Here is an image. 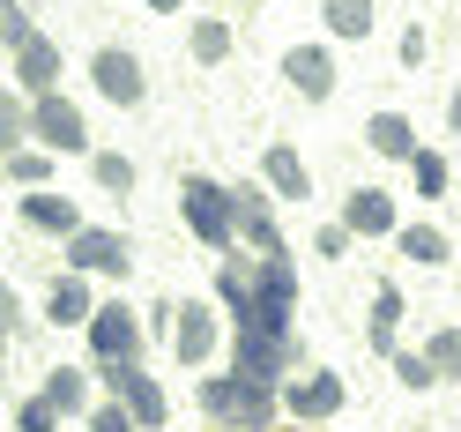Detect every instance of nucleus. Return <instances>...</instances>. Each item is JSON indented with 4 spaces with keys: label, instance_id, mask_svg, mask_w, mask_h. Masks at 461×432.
I'll list each match as a JSON object with an SVG mask.
<instances>
[{
    "label": "nucleus",
    "instance_id": "obj_1",
    "mask_svg": "<svg viewBox=\"0 0 461 432\" xmlns=\"http://www.w3.org/2000/svg\"><path fill=\"white\" fill-rule=\"evenodd\" d=\"M201 402H209V418H216V425H246V432H261V425H268V388H261V381H246V372H230V381H209V388H201Z\"/></svg>",
    "mask_w": 461,
    "mask_h": 432
},
{
    "label": "nucleus",
    "instance_id": "obj_2",
    "mask_svg": "<svg viewBox=\"0 0 461 432\" xmlns=\"http://www.w3.org/2000/svg\"><path fill=\"white\" fill-rule=\"evenodd\" d=\"M186 224L209 246H230V232H239V194H223L209 179H186Z\"/></svg>",
    "mask_w": 461,
    "mask_h": 432
},
{
    "label": "nucleus",
    "instance_id": "obj_3",
    "mask_svg": "<svg viewBox=\"0 0 461 432\" xmlns=\"http://www.w3.org/2000/svg\"><path fill=\"white\" fill-rule=\"evenodd\" d=\"M90 343H97V358H104V365H134L141 328H134V313H127V306H97V313H90Z\"/></svg>",
    "mask_w": 461,
    "mask_h": 432
},
{
    "label": "nucleus",
    "instance_id": "obj_4",
    "mask_svg": "<svg viewBox=\"0 0 461 432\" xmlns=\"http://www.w3.org/2000/svg\"><path fill=\"white\" fill-rule=\"evenodd\" d=\"M31 134L45 142V150H90V134H82V112L60 105V97H38V105H31Z\"/></svg>",
    "mask_w": 461,
    "mask_h": 432
},
{
    "label": "nucleus",
    "instance_id": "obj_5",
    "mask_svg": "<svg viewBox=\"0 0 461 432\" xmlns=\"http://www.w3.org/2000/svg\"><path fill=\"white\" fill-rule=\"evenodd\" d=\"M90 75H97V90L112 97V105H141V60H134V52H97V60H90Z\"/></svg>",
    "mask_w": 461,
    "mask_h": 432
},
{
    "label": "nucleus",
    "instance_id": "obj_6",
    "mask_svg": "<svg viewBox=\"0 0 461 432\" xmlns=\"http://www.w3.org/2000/svg\"><path fill=\"white\" fill-rule=\"evenodd\" d=\"M68 262H75V269L127 276V239H120V232H75V239H68Z\"/></svg>",
    "mask_w": 461,
    "mask_h": 432
},
{
    "label": "nucleus",
    "instance_id": "obj_7",
    "mask_svg": "<svg viewBox=\"0 0 461 432\" xmlns=\"http://www.w3.org/2000/svg\"><path fill=\"white\" fill-rule=\"evenodd\" d=\"M52 75H60V45H52V38H31V45H15V90L45 97V90H52Z\"/></svg>",
    "mask_w": 461,
    "mask_h": 432
},
{
    "label": "nucleus",
    "instance_id": "obj_8",
    "mask_svg": "<svg viewBox=\"0 0 461 432\" xmlns=\"http://www.w3.org/2000/svg\"><path fill=\"white\" fill-rule=\"evenodd\" d=\"M104 388H112V395H127L141 425H157V418H164V395L149 388V372H141V365H104Z\"/></svg>",
    "mask_w": 461,
    "mask_h": 432
},
{
    "label": "nucleus",
    "instance_id": "obj_9",
    "mask_svg": "<svg viewBox=\"0 0 461 432\" xmlns=\"http://www.w3.org/2000/svg\"><path fill=\"white\" fill-rule=\"evenodd\" d=\"M209 343H216V321H209V306H179V328H171V351H179L186 365L209 358Z\"/></svg>",
    "mask_w": 461,
    "mask_h": 432
},
{
    "label": "nucleus",
    "instance_id": "obj_10",
    "mask_svg": "<svg viewBox=\"0 0 461 432\" xmlns=\"http://www.w3.org/2000/svg\"><path fill=\"white\" fill-rule=\"evenodd\" d=\"M283 75H291L305 97H328V90H335V68H328V52H312V45H298L291 60H283Z\"/></svg>",
    "mask_w": 461,
    "mask_h": 432
},
{
    "label": "nucleus",
    "instance_id": "obj_11",
    "mask_svg": "<svg viewBox=\"0 0 461 432\" xmlns=\"http://www.w3.org/2000/svg\"><path fill=\"white\" fill-rule=\"evenodd\" d=\"M23 224H38V232H68V239L82 232V216L68 209L60 194H31V201H23Z\"/></svg>",
    "mask_w": 461,
    "mask_h": 432
},
{
    "label": "nucleus",
    "instance_id": "obj_12",
    "mask_svg": "<svg viewBox=\"0 0 461 432\" xmlns=\"http://www.w3.org/2000/svg\"><path fill=\"white\" fill-rule=\"evenodd\" d=\"M335 402H342V381H335V372H312L305 388H291V410H298V418H328Z\"/></svg>",
    "mask_w": 461,
    "mask_h": 432
},
{
    "label": "nucleus",
    "instance_id": "obj_13",
    "mask_svg": "<svg viewBox=\"0 0 461 432\" xmlns=\"http://www.w3.org/2000/svg\"><path fill=\"white\" fill-rule=\"evenodd\" d=\"M365 134H372V150H380V157H417V134H410V120H402V112H380Z\"/></svg>",
    "mask_w": 461,
    "mask_h": 432
},
{
    "label": "nucleus",
    "instance_id": "obj_14",
    "mask_svg": "<svg viewBox=\"0 0 461 432\" xmlns=\"http://www.w3.org/2000/svg\"><path fill=\"white\" fill-rule=\"evenodd\" d=\"M350 232H394V209H387L380 187H357L350 194Z\"/></svg>",
    "mask_w": 461,
    "mask_h": 432
},
{
    "label": "nucleus",
    "instance_id": "obj_15",
    "mask_svg": "<svg viewBox=\"0 0 461 432\" xmlns=\"http://www.w3.org/2000/svg\"><path fill=\"white\" fill-rule=\"evenodd\" d=\"M268 179H276L283 201H305V194H312V171H305L291 150H268Z\"/></svg>",
    "mask_w": 461,
    "mask_h": 432
},
{
    "label": "nucleus",
    "instance_id": "obj_16",
    "mask_svg": "<svg viewBox=\"0 0 461 432\" xmlns=\"http://www.w3.org/2000/svg\"><path fill=\"white\" fill-rule=\"evenodd\" d=\"M45 402H52L60 418H75L82 402H90V395H82V372H75V365H52V372H45Z\"/></svg>",
    "mask_w": 461,
    "mask_h": 432
},
{
    "label": "nucleus",
    "instance_id": "obj_17",
    "mask_svg": "<svg viewBox=\"0 0 461 432\" xmlns=\"http://www.w3.org/2000/svg\"><path fill=\"white\" fill-rule=\"evenodd\" d=\"M321 15H328L335 38H365V31H372V0H328Z\"/></svg>",
    "mask_w": 461,
    "mask_h": 432
},
{
    "label": "nucleus",
    "instance_id": "obj_18",
    "mask_svg": "<svg viewBox=\"0 0 461 432\" xmlns=\"http://www.w3.org/2000/svg\"><path fill=\"white\" fill-rule=\"evenodd\" d=\"M394 239H402V253H410V262H439V253H447V239L431 232V224H402Z\"/></svg>",
    "mask_w": 461,
    "mask_h": 432
},
{
    "label": "nucleus",
    "instance_id": "obj_19",
    "mask_svg": "<svg viewBox=\"0 0 461 432\" xmlns=\"http://www.w3.org/2000/svg\"><path fill=\"white\" fill-rule=\"evenodd\" d=\"M45 313H52V321H82V313H90V291H82L75 276H68V283H52V299H45Z\"/></svg>",
    "mask_w": 461,
    "mask_h": 432
},
{
    "label": "nucleus",
    "instance_id": "obj_20",
    "mask_svg": "<svg viewBox=\"0 0 461 432\" xmlns=\"http://www.w3.org/2000/svg\"><path fill=\"white\" fill-rule=\"evenodd\" d=\"M394 321H402V299L380 291V306H372V343H380V351H394Z\"/></svg>",
    "mask_w": 461,
    "mask_h": 432
},
{
    "label": "nucleus",
    "instance_id": "obj_21",
    "mask_svg": "<svg viewBox=\"0 0 461 432\" xmlns=\"http://www.w3.org/2000/svg\"><path fill=\"white\" fill-rule=\"evenodd\" d=\"M394 372H402L410 388H431V381H439V365H431V358H417V351H402V358H394Z\"/></svg>",
    "mask_w": 461,
    "mask_h": 432
},
{
    "label": "nucleus",
    "instance_id": "obj_22",
    "mask_svg": "<svg viewBox=\"0 0 461 432\" xmlns=\"http://www.w3.org/2000/svg\"><path fill=\"white\" fill-rule=\"evenodd\" d=\"M97 179H104L112 194H127V187H134V164H127V157H97Z\"/></svg>",
    "mask_w": 461,
    "mask_h": 432
},
{
    "label": "nucleus",
    "instance_id": "obj_23",
    "mask_svg": "<svg viewBox=\"0 0 461 432\" xmlns=\"http://www.w3.org/2000/svg\"><path fill=\"white\" fill-rule=\"evenodd\" d=\"M431 365H439V372H461V328H447L439 343H431Z\"/></svg>",
    "mask_w": 461,
    "mask_h": 432
},
{
    "label": "nucleus",
    "instance_id": "obj_24",
    "mask_svg": "<svg viewBox=\"0 0 461 432\" xmlns=\"http://www.w3.org/2000/svg\"><path fill=\"white\" fill-rule=\"evenodd\" d=\"M52 418H60V410L38 395V402H23V418H15V425H23V432H52Z\"/></svg>",
    "mask_w": 461,
    "mask_h": 432
},
{
    "label": "nucleus",
    "instance_id": "obj_25",
    "mask_svg": "<svg viewBox=\"0 0 461 432\" xmlns=\"http://www.w3.org/2000/svg\"><path fill=\"white\" fill-rule=\"evenodd\" d=\"M223 45H230V38H223V23H201V31H194V52H201V60H216Z\"/></svg>",
    "mask_w": 461,
    "mask_h": 432
},
{
    "label": "nucleus",
    "instance_id": "obj_26",
    "mask_svg": "<svg viewBox=\"0 0 461 432\" xmlns=\"http://www.w3.org/2000/svg\"><path fill=\"white\" fill-rule=\"evenodd\" d=\"M410 164H417V187H424V194L447 187V164H439V157H410Z\"/></svg>",
    "mask_w": 461,
    "mask_h": 432
},
{
    "label": "nucleus",
    "instance_id": "obj_27",
    "mask_svg": "<svg viewBox=\"0 0 461 432\" xmlns=\"http://www.w3.org/2000/svg\"><path fill=\"white\" fill-rule=\"evenodd\" d=\"M90 432H134V425H127L120 410H90Z\"/></svg>",
    "mask_w": 461,
    "mask_h": 432
},
{
    "label": "nucleus",
    "instance_id": "obj_28",
    "mask_svg": "<svg viewBox=\"0 0 461 432\" xmlns=\"http://www.w3.org/2000/svg\"><path fill=\"white\" fill-rule=\"evenodd\" d=\"M454 127H461V97H454Z\"/></svg>",
    "mask_w": 461,
    "mask_h": 432
}]
</instances>
